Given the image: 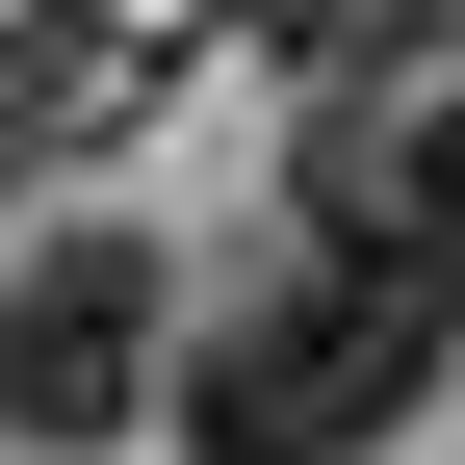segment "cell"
<instances>
[{"label":"cell","mask_w":465,"mask_h":465,"mask_svg":"<svg viewBox=\"0 0 465 465\" xmlns=\"http://www.w3.org/2000/svg\"><path fill=\"white\" fill-rule=\"evenodd\" d=\"M440 362H465V311L388 232H311V259H259L207 311V362H182V465H388L440 414Z\"/></svg>","instance_id":"cell-1"},{"label":"cell","mask_w":465,"mask_h":465,"mask_svg":"<svg viewBox=\"0 0 465 465\" xmlns=\"http://www.w3.org/2000/svg\"><path fill=\"white\" fill-rule=\"evenodd\" d=\"M155 388H182V362H155V259H130V232L0 259V440H52V465H78V440H130Z\"/></svg>","instance_id":"cell-2"},{"label":"cell","mask_w":465,"mask_h":465,"mask_svg":"<svg viewBox=\"0 0 465 465\" xmlns=\"http://www.w3.org/2000/svg\"><path fill=\"white\" fill-rule=\"evenodd\" d=\"M440 26H465V0H259V52H284V78H336V104H362V78H414Z\"/></svg>","instance_id":"cell-3"},{"label":"cell","mask_w":465,"mask_h":465,"mask_svg":"<svg viewBox=\"0 0 465 465\" xmlns=\"http://www.w3.org/2000/svg\"><path fill=\"white\" fill-rule=\"evenodd\" d=\"M78 104H104V52H78V26H0V155H26V130H78Z\"/></svg>","instance_id":"cell-4"},{"label":"cell","mask_w":465,"mask_h":465,"mask_svg":"<svg viewBox=\"0 0 465 465\" xmlns=\"http://www.w3.org/2000/svg\"><path fill=\"white\" fill-rule=\"evenodd\" d=\"M440 78H465V26H440Z\"/></svg>","instance_id":"cell-5"}]
</instances>
